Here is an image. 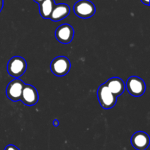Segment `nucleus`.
<instances>
[{"instance_id": "f8f14e48", "label": "nucleus", "mask_w": 150, "mask_h": 150, "mask_svg": "<svg viewBox=\"0 0 150 150\" xmlns=\"http://www.w3.org/2000/svg\"><path fill=\"white\" fill-rule=\"evenodd\" d=\"M39 4V11L43 19H50L52 10L55 5L54 0H43Z\"/></svg>"}, {"instance_id": "f257e3e1", "label": "nucleus", "mask_w": 150, "mask_h": 150, "mask_svg": "<svg viewBox=\"0 0 150 150\" xmlns=\"http://www.w3.org/2000/svg\"><path fill=\"white\" fill-rule=\"evenodd\" d=\"M27 67L26 60L20 56L12 57L7 64V71L10 76L18 78L25 73Z\"/></svg>"}, {"instance_id": "f03ea898", "label": "nucleus", "mask_w": 150, "mask_h": 150, "mask_svg": "<svg viewBox=\"0 0 150 150\" xmlns=\"http://www.w3.org/2000/svg\"><path fill=\"white\" fill-rule=\"evenodd\" d=\"M76 16L81 19H89L94 16L96 8L93 3L89 0H79L73 7Z\"/></svg>"}, {"instance_id": "7ed1b4c3", "label": "nucleus", "mask_w": 150, "mask_h": 150, "mask_svg": "<svg viewBox=\"0 0 150 150\" xmlns=\"http://www.w3.org/2000/svg\"><path fill=\"white\" fill-rule=\"evenodd\" d=\"M98 97L101 107L105 109L112 108L117 103V96L110 91L105 83L98 88Z\"/></svg>"}, {"instance_id": "dca6fc26", "label": "nucleus", "mask_w": 150, "mask_h": 150, "mask_svg": "<svg viewBox=\"0 0 150 150\" xmlns=\"http://www.w3.org/2000/svg\"><path fill=\"white\" fill-rule=\"evenodd\" d=\"M3 4H4V1H3V0H0V12L2 10Z\"/></svg>"}, {"instance_id": "4468645a", "label": "nucleus", "mask_w": 150, "mask_h": 150, "mask_svg": "<svg viewBox=\"0 0 150 150\" xmlns=\"http://www.w3.org/2000/svg\"><path fill=\"white\" fill-rule=\"evenodd\" d=\"M53 124H54V126H58L59 124L58 119H54V121H53Z\"/></svg>"}, {"instance_id": "ddd939ff", "label": "nucleus", "mask_w": 150, "mask_h": 150, "mask_svg": "<svg viewBox=\"0 0 150 150\" xmlns=\"http://www.w3.org/2000/svg\"><path fill=\"white\" fill-rule=\"evenodd\" d=\"M4 150H20L17 146H16L15 145H13V144H10V145H7V146L5 147Z\"/></svg>"}, {"instance_id": "2eb2a0df", "label": "nucleus", "mask_w": 150, "mask_h": 150, "mask_svg": "<svg viewBox=\"0 0 150 150\" xmlns=\"http://www.w3.org/2000/svg\"><path fill=\"white\" fill-rule=\"evenodd\" d=\"M142 1V3L146 5H149V0H141Z\"/></svg>"}, {"instance_id": "9b49d317", "label": "nucleus", "mask_w": 150, "mask_h": 150, "mask_svg": "<svg viewBox=\"0 0 150 150\" xmlns=\"http://www.w3.org/2000/svg\"><path fill=\"white\" fill-rule=\"evenodd\" d=\"M105 84L110 90V91L117 97L122 94L125 89V82L121 78L112 77L108 79Z\"/></svg>"}, {"instance_id": "20e7f679", "label": "nucleus", "mask_w": 150, "mask_h": 150, "mask_svg": "<svg viewBox=\"0 0 150 150\" xmlns=\"http://www.w3.org/2000/svg\"><path fill=\"white\" fill-rule=\"evenodd\" d=\"M50 67L54 75L63 76L67 74L70 70L71 63L69 59L64 56H59L52 60Z\"/></svg>"}, {"instance_id": "39448f33", "label": "nucleus", "mask_w": 150, "mask_h": 150, "mask_svg": "<svg viewBox=\"0 0 150 150\" xmlns=\"http://www.w3.org/2000/svg\"><path fill=\"white\" fill-rule=\"evenodd\" d=\"M125 87L128 92L134 96H141L146 91L144 81L136 76H130L127 79Z\"/></svg>"}, {"instance_id": "f3484780", "label": "nucleus", "mask_w": 150, "mask_h": 150, "mask_svg": "<svg viewBox=\"0 0 150 150\" xmlns=\"http://www.w3.org/2000/svg\"><path fill=\"white\" fill-rule=\"evenodd\" d=\"M34 1H35L36 3H38V4H40V3L42 1H43V0H34Z\"/></svg>"}, {"instance_id": "9d476101", "label": "nucleus", "mask_w": 150, "mask_h": 150, "mask_svg": "<svg viewBox=\"0 0 150 150\" xmlns=\"http://www.w3.org/2000/svg\"><path fill=\"white\" fill-rule=\"evenodd\" d=\"M70 8L68 4L64 3L55 4L50 16V19L54 21H59L67 17L70 14Z\"/></svg>"}, {"instance_id": "1a4fd4ad", "label": "nucleus", "mask_w": 150, "mask_h": 150, "mask_svg": "<svg viewBox=\"0 0 150 150\" xmlns=\"http://www.w3.org/2000/svg\"><path fill=\"white\" fill-rule=\"evenodd\" d=\"M132 146L137 150H146L150 143L149 136L146 132L139 131L135 132L130 140Z\"/></svg>"}, {"instance_id": "423d86ee", "label": "nucleus", "mask_w": 150, "mask_h": 150, "mask_svg": "<svg viewBox=\"0 0 150 150\" xmlns=\"http://www.w3.org/2000/svg\"><path fill=\"white\" fill-rule=\"evenodd\" d=\"M24 82L18 78H16L8 84L6 89L7 97L13 101L21 100L22 91H23Z\"/></svg>"}, {"instance_id": "0eeeda50", "label": "nucleus", "mask_w": 150, "mask_h": 150, "mask_svg": "<svg viewBox=\"0 0 150 150\" xmlns=\"http://www.w3.org/2000/svg\"><path fill=\"white\" fill-rule=\"evenodd\" d=\"M39 96L36 88L29 84H25L22 91L21 100L27 106L35 105L38 101Z\"/></svg>"}, {"instance_id": "6e6552de", "label": "nucleus", "mask_w": 150, "mask_h": 150, "mask_svg": "<svg viewBox=\"0 0 150 150\" xmlns=\"http://www.w3.org/2000/svg\"><path fill=\"white\" fill-rule=\"evenodd\" d=\"M55 37L62 44H69L74 37V29L67 24L60 25L56 29Z\"/></svg>"}]
</instances>
